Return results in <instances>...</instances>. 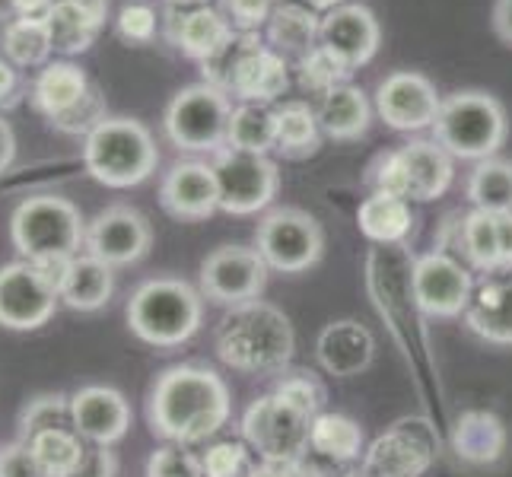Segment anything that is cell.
<instances>
[{"mask_svg": "<svg viewBox=\"0 0 512 477\" xmlns=\"http://www.w3.org/2000/svg\"><path fill=\"white\" fill-rule=\"evenodd\" d=\"M229 385L210 366H169L147 398L150 430L175 446L204 443L229 420Z\"/></svg>", "mask_w": 512, "mask_h": 477, "instance_id": "cell-1", "label": "cell"}, {"mask_svg": "<svg viewBox=\"0 0 512 477\" xmlns=\"http://www.w3.org/2000/svg\"><path fill=\"white\" fill-rule=\"evenodd\" d=\"M293 325L271 303H245L229 309L217 331V353L226 366L239 373H274L293 357Z\"/></svg>", "mask_w": 512, "mask_h": 477, "instance_id": "cell-2", "label": "cell"}, {"mask_svg": "<svg viewBox=\"0 0 512 477\" xmlns=\"http://www.w3.org/2000/svg\"><path fill=\"white\" fill-rule=\"evenodd\" d=\"M86 223L80 207L61 194H35L10 214V242L23 261L61 271V264L80 255Z\"/></svg>", "mask_w": 512, "mask_h": 477, "instance_id": "cell-3", "label": "cell"}, {"mask_svg": "<svg viewBox=\"0 0 512 477\" xmlns=\"http://www.w3.org/2000/svg\"><path fill=\"white\" fill-rule=\"evenodd\" d=\"M128 328L150 347H179L191 341L204 318V296L179 277L144 280L128 299Z\"/></svg>", "mask_w": 512, "mask_h": 477, "instance_id": "cell-4", "label": "cell"}, {"mask_svg": "<svg viewBox=\"0 0 512 477\" xmlns=\"http://www.w3.org/2000/svg\"><path fill=\"white\" fill-rule=\"evenodd\" d=\"M156 163V140L137 118H105L83 137V166L105 188H134L147 182Z\"/></svg>", "mask_w": 512, "mask_h": 477, "instance_id": "cell-5", "label": "cell"}, {"mask_svg": "<svg viewBox=\"0 0 512 477\" xmlns=\"http://www.w3.org/2000/svg\"><path fill=\"white\" fill-rule=\"evenodd\" d=\"M503 105L478 90L452 93L439 105L433 140L449 150L452 159H490L506 140Z\"/></svg>", "mask_w": 512, "mask_h": 477, "instance_id": "cell-6", "label": "cell"}, {"mask_svg": "<svg viewBox=\"0 0 512 477\" xmlns=\"http://www.w3.org/2000/svg\"><path fill=\"white\" fill-rule=\"evenodd\" d=\"M229 118H233L229 96L210 83H194L172 96L163 115V128L179 150L217 153L226 147Z\"/></svg>", "mask_w": 512, "mask_h": 477, "instance_id": "cell-7", "label": "cell"}, {"mask_svg": "<svg viewBox=\"0 0 512 477\" xmlns=\"http://www.w3.org/2000/svg\"><path fill=\"white\" fill-rule=\"evenodd\" d=\"M255 249L271 271L303 274L322 261L325 233L319 220L299 207H277L255 229Z\"/></svg>", "mask_w": 512, "mask_h": 477, "instance_id": "cell-8", "label": "cell"}, {"mask_svg": "<svg viewBox=\"0 0 512 477\" xmlns=\"http://www.w3.org/2000/svg\"><path fill=\"white\" fill-rule=\"evenodd\" d=\"M61 303L58 271L35 261H13L0 268V325L10 331H35L51 322Z\"/></svg>", "mask_w": 512, "mask_h": 477, "instance_id": "cell-9", "label": "cell"}, {"mask_svg": "<svg viewBox=\"0 0 512 477\" xmlns=\"http://www.w3.org/2000/svg\"><path fill=\"white\" fill-rule=\"evenodd\" d=\"M214 175L220 188V210L233 217L258 214L264 210L280 188V172L268 156L242 153L223 147L214 153Z\"/></svg>", "mask_w": 512, "mask_h": 477, "instance_id": "cell-10", "label": "cell"}, {"mask_svg": "<svg viewBox=\"0 0 512 477\" xmlns=\"http://www.w3.org/2000/svg\"><path fill=\"white\" fill-rule=\"evenodd\" d=\"M312 420V414L271 392L252 401L242 414V436L261 452V458H303L309 449Z\"/></svg>", "mask_w": 512, "mask_h": 477, "instance_id": "cell-11", "label": "cell"}, {"mask_svg": "<svg viewBox=\"0 0 512 477\" xmlns=\"http://www.w3.org/2000/svg\"><path fill=\"white\" fill-rule=\"evenodd\" d=\"M268 264L258 255V249L249 245H220L201 261V296L217 306H245L268 287Z\"/></svg>", "mask_w": 512, "mask_h": 477, "instance_id": "cell-12", "label": "cell"}, {"mask_svg": "<svg viewBox=\"0 0 512 477\" xmlns=\"http://www.w3.org/2000/svg\"><path fill=\"white\" fill-rule=\"evenodd\" d=\"M150 245H153V229L147 217L128 204L105 207L86 223V239H83L86 255L105 261L109 268L137 264L150 252Z\"/></svg>", "mask_w": 512, "mask_h": 477, "instance_id": "cell-13", "label": "cell"}, {"mask_svg": "<svg viewBox=\"0 0 512 477\" xmlns=\"http://www.w3.org/2000/svg\"><path fill=\"white\" fill-rule=\"evenodd\" d=\"M436 443L423 420H401L369 446L357 477H420L433 465Z\"/></svg>", "mask_w": 512, "mask_h": 477, "instance_id": "cell-14", "label": "cell"}, {"mask_svg": "<svg viewBox=\"0 0 512 477\" xmlns=\"http://www.w3.org/2000/svg\"><path fill=\"white\" fill-rule=\"evenodd\" d=\"M471 274L446 252H430L414 261L411 293L420 312L433 318H455L471 306Z\"/></svg>", "mask_w": 512, "mask_h": 477, "instance_id": "cell-15", "label": "cell"}, {"mask_svg": "<svg viewBox=\"0 0 512 477\" xmlns=\"http://www.w3.org/2000/svg\"><path fill=\"white\" fill-rule=\"evenodd\" d=\"M436 86L430 77L417 74V70H395L388 74L376 90V112L392 131H423L436 125L439 115Z\"/></svg>", "mask_w": 512, "mask_h": 477, "instance_id": "cell-16", "label": "cell"}, {"mask_svg": "<svg viewBox=\"0 0 512 477\" xmlns=\"http://www.w3.org/2000/svg\"><path fill=\"white\" fill-rule=\"evenodd\" d=\"M379 20L363 4H341L322 16L319 45L331 51L347 70L369 64L379 51Z\"/></svg>", "mask_w": 512, "mask_h": 477, "instance_id": "cell-17", "label": "cell"}, {"mask_svg": "<svg viewBox=\"0 0 512 477\" xmlns=\"http://www.w3.org/2000/svg\"><path fill=\"white\" fill-rule=\"evenodd\" d=\"M70 427L96 446H115L131 430V404L112 385H86L70 395Z\"/></svg>", "mask_w": 512, "mask_h": 477, "instance_id": "cell-18", "label": "cell"}, {"mask_svg": "<svg viewBox=\"0 0 512 477\" xmlns=\"http://www.w3.org/2000/svg\"><path fill=\"white\" fill-rule=\"evenodd\" d=\"M160 204L169 217L185 223L214 217L220 210V188H217L214 166L198 163V159L175 163L160 185Z\"/></svg>", "mask_w": 512, "mask_h": 477, "instance_id": "cell-19", "label": "cell"}, {"mask_svg": "<svg viewBox=\"0 0 512 477\" xmlns=\"http://www.w3.org/2000/svg\"><path fill=\"white\" fill-rule=\"evenodd\" d=\"M290 74H287V61L280 51L271 45L258 42L242 55V61L233 70V80H229L226 96L233 93L239 102H261L271 105L287 93Z\"/></svg>", "mask_w": 512, "mask_h": 477, "instance_id": "cell-20", "label": "cell"}, {"mask_svg": "<svg viewBox=\"0 0 512 477\" xmlns=\"http://www.w3.org/2000/svg\"><path fill=\"white\" fill-rule=\"evenodd\" d=\"M233 23L226 20L223 10L214 7H194L188 13H172L169 16V39L172 45L182 51L185 58L207 64L210 58H217L220 51L233 42Z\"/></svg>", "mask_w": 512, "mask_h": 477, "instance_id": "cell-21", "label": "cell"}, {"mask_svg": "<svg viewBox=\"0 0 512 477\" xmlns=\"http://www.w3.org/2000/svg\"><path fill=\"white\" fill-rule=\"evenodd\" d=\"M61 303L74 312H96L109 306L115 293V268L93 255H74L58 271Z\"/></svg>", "mask_w": 512, "mask_h": 477, "instance_id": "cell-22", "label": "cell"}, {"mask_svg": "<svg viewBox=\"0 0 512 477\" xmlns=\"http://www.w3.org/2000/svg\"><path fill=\"white\" fill-rule=\"evenodd\" d=\"M411 201H436L452 185V156L436 140H411L398 150Z\"/></svg>", "mask_w": 512, "mask_h": 477, "instance_id": "cell-23", "label": "cell"}, {"mask_svg": "<svg viewBox=\"0 0 512 477\" xmlns=\"http://www.w3.org/2000/svg\"><path fill=\"white\" fill-rule=\"evenodd\" d=\"M315 350H319V363L331 376L347 379V376H360L363 369L373 363L376 341H373V334L357 322H331L319 334Z\"/></svg>", "mask_w": 512, "mask_h": 477, "instance_id": "cell-24", "label": "cell"}, {"mask_svg": "<svg viewBox=\"0 0 512 477\" xmlns=\"http://www.w3.org/2000/svg\"><path fill=\"white\" fill-rule=\"evenodd\" d=\"M465 322L478 338L512 347V274L487 280L465 309Z\"/></svg>", "mask_w": 512, "mask_h": 477, "instance_id": "cell-25", "label": "cell"}, {"mask_svg": "<svg viewBox=\"0 0 512 477\" xmlns=\"http://www.w3.org/2000/svg\"><path fill=\"white\" fill-rule=\"evenodd\" d=\"M90 80L86 74L70 61H55V64H45V70L39 74L32 86V109L39 112L42 118H48V125L55 118H61L64 112H70L74 105L90 93Z\"/></svg>", "mask_w": 512, "mask_h": 477, "instance_id": "cell-26", "label": "cell"}, {"mask_svg": "<svg viewBox=\"0 0 512 477\" xmlns=\"http://www.w3.org/2000/svg\"><path fill=\"white\" fill-rule=\"evenodd\" d=\"M319 128L325 137L331 140H360L369 131V118H373V109H369V99L360 86L341 83L334 86L331 93L322 96L319 105Z\"/></svg>", "mask_w": 512, "mask_h": 477, "instance_id": "cell-27", "label": "cell"}, {"mask_svg": "<svg viewBox=\"0 0 512 477\" xmlns=\"http://www.w3.org/2000/svg\"><path fill=\"white\" fill-rule=\"evenodd\" d=\"M360 233L376 245H401L414 229L411 204L395 194L373 191L357 210Z\"/></svg>", "mask_w": 512, "mask_h": 477, "instance_id": "cell-28", "label": "cell"}, {"mask_svg": "<svg viewBox=\"0 0 512 477\" xmlns=\"http://www.w3.org/2000/svg\"><path fill=\"white\" fill-rule=\"evenodd\" d=\"M26 446L42 477H80L86 468V449L74 427L42 430L26 439Z\"/></svg>", "mask_w": 512, "mask_h": 477, "instance_id": "cell-29", "label": "cell"}, {"mask_svg": "<svg viewBox=\"0 0 512 477\" xmlns=\"http://www.w3.org/2000/svg\"><path fill=\"white\" fill-rule=\"evenodd\" d=\"M319 26L322 16H315L309 7L299 4H280L274 7L271 20H268V39L271 48L280 51V55H309L319 42Z\"/></svg>", "mask_w": 512, "mask_h": 477, "instance_id": "cell-30", "label": "cell"}, {"mask_svg": "<svg viewBox=\"0 0 512 477\" xmlns=\"http://www.w3.org/2000/svg\"><path fill=\"white\" fill-rule=\"evenodd\" d=\"M274 144H277V109L261 105V102L236 105L233 118H229L226 147L268 156V150H274Z\"/></svg>", "mask_w": 512, "mask_h": 477, "instance_id": "cell-31", "label": "cell"}, {"mask_svg": "<svg viewBox=\"0 0 512 477\" xmlns=\"http://www.w3.org/2000/svg\"><path fill=\"white\" fill-rule=\"evenodd\" d=\"M458 245H462L471 268L484 274H500V214L474 207L471 214L458 223Z\"/></svg>", "mask_w": 512, "mask_h": 477, "instance_id": "cell-32", "label": "cell"}, {"mask_svg": "<svg viewBox=\"0 0 512 477\" xmlns=\"http://www.w3.org/2000/svg\"><path fill=\"white\" fill-rule=\"evenodd\" d=\"M322 144L319 115L309 109V102H284L277 109V144L274 150L287 159L312 156Z\"/></svg>", "mask_w": 512, "mask_h": 477, "instance_id": "cell-33", "label": "cell"}, {"mask_svg": "<svg viewBox=\"0 0 512 477\" xmlns=\"http://www.w3.org/2000/svg\"><path fill=\"white\" fill-rule=\"evenodd\" d=\"M45 26L51 35V48L61 51V55H83V51L96 42V35L102 29V23H96L90 13H83L80 7L70 4V0H58V4L48 10Z\"/></svg>", "mask_w": 512, "mask_h": 477, "instance_id": "cell-34", "label": "cell"}, {"mask_svg": "<svg viewBox=\"0 0 512 477\" xmlns=\"http://www.w3.org/2000/svg\"><path fill=\"white\" fill-rule=\"evenodd\" d=\"M0 48H4V58L13 67H39L48 61L51 48V35L45 20H32V16H16L0 32Z\"/></svg>", "mask_w": 512, "mask_h": 477, "instance_id": "cell-35", "label": "cell"}, {"mask_svg": "<svg viewBox=\"0 0 512 477\" xmlns=\"http://www.w3.org/2000/svg\"><path fill=\"white\" fill-rule=\"evenodd\" d=\"M468 198L478 210L509 214L512 210V163L500 156L481 159L468 179Z\"/></svg>", "mask_w": 512, "mask_h": 477, "instance_id": "cell-36", "label": "cell"}, {"mask_svg": "<svg viewBox=\"0 0 512 477\" xmlns=\"http://www.w3.org/2000/svg\"><path fill=\"white\" fill-rule=\"evenodd\" d=\"M506 446V430L490 414H465L455 423V449L468 462H497Z\"/></svg>", "mask_w": 512, "mask_h": 477, "instance_id": "cell-37", "label": "cell"}, {"mask_svg": "<svg viewBox=\"0 0 512 477\" xmlns=\"http://www.w3.org/2000/svg\"><path fill=\"white\" fill-rule=\"evenodd\" d=\"M309 446L334 462H353L363 452V430L357 420L344 414H319L312 420Z\"/></svg>", "mask_w": 512, "mask_h": 477, "instance_id": "cell-38", "label": "cell"}, {"mask_svg": "<svg viewBox=\"0 0 512 477\" xmlns=\"http://www.w3.org/2000/svg\"><path fill=\"white\" fill-rule=\"evenodd\" d=\"M67 423H70V395L42 392L26 401L16 427H20V443H26V439H32L35 433L58 430V427H67Z\"/></svg>", "mask_w": 512, "mask_h": 477, "instance_id": "cell-39", "label": "cell"}, {"mask_svg": "<svg viewBox=\"0 0 512 477\" xmlns=\"http://www.w3.org/2000/svg\"><path fill=\"white\" fill-rule=\"evenodd\" d=\"M347 77H350V70L322 45H315L309 55L299 58V83H303V90H309V93L325 96L334 90V86L347 83Z\"/></svg>", "mask_w": 512, "mask_h": 477, "instance_id": "cell-40", "label": "cell"}, {"mask_svg": "<svg viewBox=\"0 0 512 477\" xmlns=\"http://www.w3.org/2000/svg\"><path fill=\"white\" fill-rule=\"evenodd\" d=\"M105 118H109V115H105V102H102V96H99L96 86H90V93H86V96L74 105V109L51 121V128L61 131V134H83V137H86L90 131H96Z\"/></svg>", "mask_w": 512, "mask_h": 477, "instance_id": "cell-41", "label": "cell"}, {"mask_svg": "<svg viewBox=\"0 0 512 477\" xmlns=\"http://www.w3.org/2000/svg\"><path fill=\"white\" fill-rule=\"evenodd\" d=\"M204 477H242L249 474V452L242 443H217L201 455Z\"/></svg>", "mask_w": 512, "mask_h": 477, "instance_id": "cell-42", "label": "cell"}, {"mask_svg": "<svg viewBox=\"0 0 512 477\" xmlns=\"http://www.w3.org/2000/svg\"><path fill=\"white\" fill-rule=\"evenodd\" d=\"M147 477H204L201 458H194L182 446H163L150 455Z\"/></svg>", "mask_w": 512, "mask_h": 477, "instance_id": "cell-43", "label": "cell"}, {"mask_svg": "<svg viewBox=\"0 0 512 477\" xmlns=\"http://www.w3.org/2000/svg\"><path fill=\"white\" fill-rule=\"evenodd\" d=\"M274 392L280 398H287L290 404H296V408H303L312 417H319L322 404H325V388L315 382L309 373H290V376H284V379L277 382Z\"/></svg>", "mask_w": 512, "mask_h": 477, "instance_id": "cell-44", "label": "cell"}, {"mask_svg": "<svg viewBox=\"0 0 512 477\" xmlns=\"http://www.w3.org/2000/svg\"><path fill=\"white\" fill-rule=\"evenodd\" d=\"M277 0H223L226 20L233 23L236 32H258L264 23L271 20Z\"/></svg>", "mask_w": 512, "mask_h": 477, "instance_id": "cell-45", "label": "cell"}, {"mask_svg": "<svg viewBox=\"0 0 512 477\" xmlns=\"http://www.w3.org/2000/svg\"><path fill=\"white\" fill-rule=\"evenodd\" d=\"M118 35L125 42L144 45L156 35V13L147 4H128L118 13Z\"/></svg>", "mask_w": 512, "mask_h": 477, "instance_id": "cell-46", "label": "cell"}, {"mask_svg": "<svg viewBox=\"0 0 512 477\" xmlns=\"http://www.w3.org/2000/svg\"><path fill=\"white\" fill-rule=\"evenodd\" d=\"M0 477H42L29 455V446L20 439L0 449Z\"/></svg>", "mask_w": 512, "mask_h": 477, "instance_id": "cell-47", "label": "cell"}, {"mask_svg": "<svg viewBox=\"0 0 512 477\" xmlns=\"http://www.w3.org/2000/svg\"><path fill=\"white\" fill-rule=\"evenodd\" d=\"M249 477H322V474L309 468L303 458H261V465H255Z\"/></svg>", "mask_w": 512, "mask_h": 477, "instance_id": "cell-48", "label": "cell"}, {"mask_svg": "<svg viewBox=\"0 0 512 477\" xmlns=\"http://www.w3.org/2000/svg\"><path fill=\"white\" fill-rule=\"evenodd\" d=\"M16 90H20V74H16V67L0 55V102H13Z\"/></svg>", "mask_w": 512, "mask_h": 477, "instance_id": "cell-49", "label": "cell"}, {"mask_svg": "<svg viewBox=\"0 0 512 477\" xmlns=\"http://www.w3.org/2000/svg\"><path fill=\"white\" fill-rule=\"evenodd\" d=\"M493 29H497L506 45H512V0H497V7H493Z\"/></svg>", "mask_w": 512, "mask_h": 477, "instance_id": "cell-50", "label": "cell"}, {"mask_svg": "<svg viewBox=\"0 0 512 477\" xmlns=\"http://www.w3.org/2000/svg\"><path fill=\"white\" fill-rule=\"evenodd\" d=\"M16 159V137H13V128L10 121L0 118V172H7Z\"/></svg>", "mask_w": 512, "mask_h": 477, "instance_id": "cell-51", "label": "cell"}, {"mask_svg": "<svg viewBox=\"0 0 512 477\" xmlns=\"http://www.w3.org/2000/svg\"><path fill=\"white\" fill-rule=\"evenodd\" d=\"M55 4H58V0H10V7L16 10V16H32V20H45L48 10Z\"/></svg>", "mask_w": 512, "mask_h": 477, "instance_id": "cell-52", "label": "cell"}, {"mask_svg": "<svg viewBox=\"0 0 512 477\" xmlns=\"http://www.w3.org/2000/svg\"><path fill=\"white\" fill-rule=\"evenodd\" d=\"M74 7H80L83 13H90L96 23L105 26V16H109V0H70Z\"/></svg>", "mask_w": 512, "mask_h": 477, "instance_id": "cell-53", "label": "cell"}, {"mask_svg": "<svg viewBox=\"0 0 512 477\" xmlns=\"http://www.w3.org/2000/svg\"><path fill=\"white\" fill-rule=\"evenodd\" d=\"M306 4L315 7V10H325V13H328V10H334V7H341L344 0H306Z\"/></svg>", "mask_w": 512, "mask_h": 477, "instance_id": "cell-54", "label": "cell"}, {"mask_svg": "<svg viewBox=\"0 0 512 477\" xmlns=\"http://www.w3.org/2000/svg\"><path fill=\"white\" fill-rule=\"evenodd\" d=\"M169 7H204L207 0H166Z\"/></svg>", "mask_w": 512, "mask_h": 477, "instance_id": "cell-55", "label": "cell"}, {"mask_svg": "<svg viewBox=\"0 0 512 477\" xmlns=\"http://www.w3.org/2000/svg\"><path fill=\"white\" fill-rule=\"evenodd\" d=\"M350 477H357V474H350Z\"/></svg>", "mask_w": 512, "mask_h": 477, "instance_id": "cell-56", "label": "cell"}]
</instances>
